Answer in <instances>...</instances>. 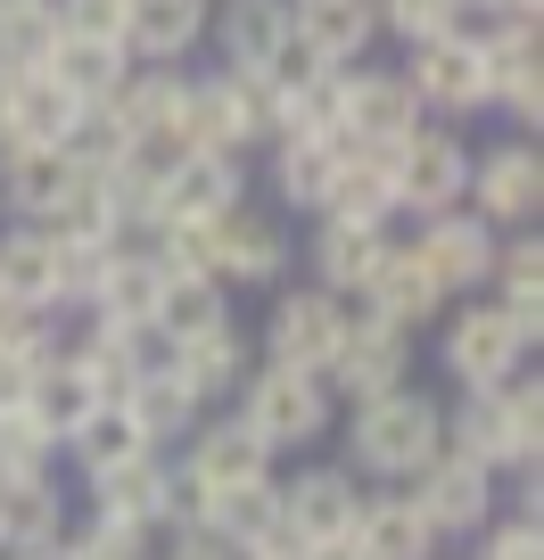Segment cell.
I'll return each mask as SVG.
<instances>
[{"label": "cell", "instance_id": "6da1fadb", "mask_svg": "<svg viewBox=\"0 0 544 560\" xmlns=\"http://www.w3.org/2000/svg\"><path fill=\"white\" fill-rule=\"evenodd\" d=\"M445 445V404L421 396V387L404 380V387H380V396H363L347 412V462L363 478H413L429 454Z\"/></svg>", "mask_w": 544, "mask_h": 560}, {"label": "cell", "instance_id": "7a4b0ae2", "mask_svg": "<svg viewBox=\"0 0 544 560\" xmlns=\"http://www.w3.org/2000/svg\"><path fill=\"white\" fill-rule=\"evenodd\" d=\"M231 396H240V420L256 429L264 445H273V454H305V445L331 438V420H338L331 380H322V371H289V363L247 371Z\"/></svg>", "mask_w": 544, "mask_h": 560}, {"label": "cell", "instance_id": "3957f363", "mask_svg": "<svg viewBox=\"0 0 544 560\" xmlns=\"http://www.w3.org/2000/svg\"><path fill=\"white\" fill-rule=\"evenodd\" d=\"M182 132L198 149H231V158L264 149L273 140V91H264V74H240V67L190 74L182 83Z\"/></svg>", "mask_w": 544, "mask_h": 560}, {"label": "cell", "instance_id": "277c9868", "mask_svg": "<svg viewBox=\"0 0 544 560\" xmlns=\"http://www.w3.org/2000/svg\"><path fill=\"white\" fill-rule=\"evenodd\" d=\"M0 207L9 223H74L100 207V174L74 165V149H0Z\"/></svg>", "mask_w": 544, "mask_h": 560}, {"label": "cell", "instance_id": "5b68a950", "mask_svg": "<svg viewBox=\"0 0 544 560\" xmlns=\"http://www.w3.org/2000/svg\"><path fill=\"white\" fill-rule=\"evenodd\" d=\"M387 190H396V214H438L471 198V140L445 132L438 116L413 124V132L387 149Z\"/></svg>", "mask_w": 544, "mask_h": 560}, {"label": "cell", "instance_id": "8992f818", "mask_svg": "<svg viewBox=\"0 0 544 560\" xmlns=\"http://www.w3.org/2000/svg\"><path fill=\"white\" fill-rule=\"evenodd\" d=\"M322 380H331V396H347V404L380 396V387H404L413 380V330H396V322L371 314V305H347Z\"/></svg>", "mask_w": 544, "mask_h": 560}, {"label": "cell", "instance_id": "52a82bcc", "mask_svg": "<svg viewBox=\"0 0 544 560\" xmlns=\"http://www.w3.org/2000/svg\"><path fill=\"white\" fill-rule=\"evenodd\" d=\"M404 83H413V100H421V116L454 124V116H487V58H478V42L462 34H429V42H404Z\"/></svg>", "mask_w": 544, "mask_h": 560}, {"label": "cell", "instance_id": "ba28073f", "mask_svg": "<svg viewBox=\"0 0 544 560\" xmlns=\"http://www.w3.org/2000/svg\"><path fill=\"white\" fill-rule=\"evenodd\" d=\"M289 256H298V247H289L281 214H256L247 198L207 223V264H215V280H223V289H281V280H289Z\"/></svg>", "mask_w": 544, "mask_h": 560}, {"label": "cell", "instance_id": "9c48e42d", "mask_svg": "<svg viewBox=\"0 0 544 560\" xmlns=\"http://www.w3.org/2000/svg\"><path fill=\"white\" fill-rule=\"evenodd\" d=\"M445 371H454V387H504L511 371H528V338H520V322L504 314L495 298H471L454 322H445Z\"/></svg>", "mask_w": 544, "mask_h": 560}, {"label": "cell", "instance_id": "30bf717a", "mask_svg": "<svg viewBox=\"0 0 544 560\" xmlns=\"http://www.w3.org/2000/svg\"><path fill=\"white\" fill-rule=\"evenodd\" d=\"M495 223L487 214H471V198L462 207H438V214H421V240H413V256L429 264V280H438L445 298H478L495 280Z\"/></svg>", "mask_w": 544, "mask_h": 560}, {"label": "cell", "instance_id": "8fae6325", "mask_svg": "<svg viewBox=\"0 0 544 560\" xmlns=\"http://www.w3.org/2000/svg\"><path fill=\"white\" fill-rule=\"evenodd\" d=\"M404 494L421 503V520L438 527V536H478V527L495 520V470L471 462V454H454V445H438L421 470L404 478Z\"/></svg>", "mask_w": 544, "mask_h": 560}, {"label": "cell", "instance_id": "7c38bea8", "mask_svg": "<svg viewBox=\"0 0 544 560\" xmlns=\"http://www.w3.org/2000/svg\"><path fill=\"white\" fill-rule=\"evenodd\" d=\"M471 214H487L495 231H528L544 214V149L528 132L495 140V149H478L471 158Z\"/></svg>", "mask_w": 544, "mask_h": 560}, {"label": "cell", "instance_id": "4fadbf2b", "mask_svg": "<svg viewBox=\"0 0 544 560\" xmlns=\"http://www.w3.org/2000/svg\"><path fill=\"white\" fill-rule=\"evenodd\" d=\"M421 116V100H413V83H404L396 67H338V132L355 140V149H396Z\"/></svg>", "mask_w": 544, "mask_h": 560}, {"label": "cell", "instance_id": "5bb4252c", "mask_svg": "<svg viewBox=\"0 0 544 560\" xmlns=\"http://www.w3.org/2000/svg\"><path fill=\"white\" fill-rule=\"evenodd\" d=\"M247 198V158L231 149H190L174 174H158L149 190V223H215Z\"/></svg>", "mask_w": 544, "mask_h": 560}, {"label": "cell", "instance_id": "9a60e30c", "mask_svg": "<svg viewBox=\"0 0 544 560\" xmlns=\"http://www.w3.org/2000/svg\"><path fill=\"white\" fill-rule=\"evenodd\" d=\"M347 298L338 289H273V314H264V363H289V371H322L331 363V338Z\"/></svg>", "mask_w": 544, "mask_h": 560}, {"label": "cell", "instance_id": "2e32d148", "mask_svg": "<svg viewBox=\"0 0 544 560\" xmlns=\"http://www.w3.org/2000/svg\"><path fill=\"white\" fill-rule=\"evenodd\" d=\"M355 511H363V487H355L347 462H314L281 487V527L298 544H331V536H355Z\"/></svg>", "mask_w": 544, "mask_h": 560}, {"label": "cell", "instance_id": "e0dca14e", "mask_svg": "<svg viewBox=\"0 0 544 560\" xmlns=\"http://www.w3.org/2000/svg\"><path fill=\"white\" fill-rule=\"evenodd\" d=\"M116 404L132 412V429H141V438L158 445V454H165V445H182V438L198 429V420H207V396H198V387L182 380V371L165 363V354H158V363H141V371H132Z\"/></svg>", "mask_w": 544, "mask_h": 560}, {"label": "cell", "instance_id": "ac0fdd59", "mask_svg": "<svg viewBox=\"0 0 544 560\" xmlns=\"http://www.w3.org/2000/svg\"><path fill=\"white\" fill-rule=\"evenodd\" d=\"M207 18L215 0H124V50H132V67H182V58L207 42Z\"/></svg>", "mask_w": 544, "mask_h": 560}, {"label": "cell", "instance_id": "d6986e66", "mask_svg": "<svg viewBox=\"0 0 544 560\" xmlns=\"http://www.w3.org/2000/svg\"><path fill=\"white\" fill-rule=\"evenodd\" d=\"M0 305H18V314H67V298H58V231L50 223H9L0 231Z\"/></svg>", "mask_w": 544, "mask_h": 560}, {"label": "cell", "instance_id": "ffe728a7", "mask_svg": "<svg viewBox=\"0 0 544 560\" xmlns=\"http://www.w3.org/2000/svg\"><path fill=\"white\" fill-rule=\"evenodd\" d=\"M289 42L322 67H355L380 42V9L371 0H289Z\"/></svg>", "mask_w": 544, "mask_h": 560}, {"label": "cell", "instance_id": "44dd1931", "mask_svg": "<svg viewBox=\"0 0 544 560\" xmlns=\"http://www.w3.org/2000/svg\"><path fill=\"white\" fill-rule=\"evenodd\" d=\"M182 462H190V470L207 478V494H215V487H256V478H273L281 454H273L240 412H223V420H198L190 438H182Z\"/></svg>", "mask_w": 544, "mask_h": 560}, {"label": "cell", "instance_id": "7402d4cb", "mask_svg": "<svg viewBox=\"0 0 544 560\" xmlns=\"http://www.w3.org/2000/svg\"><path fill=\"white\" fill-rule=\"evenodd\" d=\"M355 298H363L371 314H387L396 330H429V322H438L445 305H454V298L438 289V280H429V264L413 256V247H396V240L380 247V264H371V280L355 289Z\"/></svg>", "mask_w": 544, "mask_h": 560}, {"label": "cell", "instance_id": "603a6c76", "mask_svg": "<svg viewBox=\"0 0 544 560\" xmlns=\"http://www.w3.org/2000/svg\"><path fill=\"white\" fill-rule=\"evenodd\" d=\"M42 74H50L58 91H74L83 107H100L107 91L132 74V50H124V34H83V25H58L50 58H42Z\"/></svg>", "mask_w": 544, "mask_h": 560}, {"label": "cell", "instance_id": "cb8c5ba5", "mask_svg": "<svg viewBox=\"0 0 544 560\" xmlns=\"http://www.w3.org/2000/svg\"><path fill=\"white\" fill-rule=\"evenodd\" d=\"M207 42L223 50V67L264 74L289 50V0H223V9L207 18Z\"/></svg>", "mask_w": 544, "mask_h": 560}, {"label": "cell", "instance_id": "d4e9b609", "mask_svg": "<svg viewBox=\"0 0 544 560\" xmlns=\"http://www.w3.org/2000/svg\"><path fill=\"white\" fill-rule=\"evenodd\" d=\"M264 149H273V190H281V207L289 214H322L347 140L338 132H281V140H264Z\"/></svg>", "mask_w": 544, "mask_h": 560}, {"label": "cell", "instance_id": "484cf974", "mask_svg": "<svg viewBox=\"0 0 544 560\" xmlns=\"http://www.w3.org/2000/svg\"><path fill=\"white\" fill-rule=\"evenodd\" d=\"M445 445L471 462H487V470H528L520 462V438H511V404L504 387H462L454 404H445Z\"/></svg>", "mask_w": 544, "mask_h": 560}, {"label": "cell", "instance_id": "4316f807", "mask_svg": "<svg viewBox=\"0 0 544 560\" xmlns=\"http://www.w3.org/2000/svg\"><path fill=\"white\" fill-rule=\"evenodd\" d=\"M347 544H355L363 560H438V552H445V536L421 520V503H413V494H380V503L363 494Z\"/></svg>", "mask_w": 544, "mask_h": 560}, {"label": "cell", "instance_id": "83f0119b", "mask_svg": "<svg viewBox=\"0 0 544 560\" xmlns=\"http://www.w3.org/2000/svg\"><path fill=\"white\" fill-rule=\"evenodd\" d=\"M83 116L91 107L34 67V74H18V91H9V149H67Z\"/></svg>", "mask_w": 544, "mask_h": 560}, {"label": "cell", "instance_id": "f1b7e54d", "mask_svg": "<svg viewBox=\"0 0 544 560\" xmlns=\"http://www.w3.org/2000/svg\"><path fill=\"white\" fill-rule=\"evenodd\" d=\"M215 322H231V289L215 272H165L158 280V305H149V338H158V347L198 338V330H215Z\"/></svg>", "mask_w": 544, "mask_h": 560}, {"label": "cell", "instance_id": "f546056e", "mask_svg": "<svg viewBox=\"0 0 544 560\" xmlns=\"http://www.w3.org/2000/svg\"><path fill=\"white\" fill-rule=\"evenodd\" d=\"M158 280H165V264L149 256V240H124L116 256L100 264V280H91L83 314H107V322H149V305H158Z\"/></svg>", "mask_w": 544, "mask_h": 560}, {"label": "cell", "instance_id": "4dcf8cb0", "mask_svg": "<svg viewBox=\"0 0 544 560\" xmlns=\"http://www.w3.org/2000/svg\"><path fill=\"white\" fill-rule=\"evenodd\" d=\"M67 354L91 371V387H100V396H124V380H132V371L158 363V338H149V322H107V314H91V330L74 338Z\"/></svg>", "mask_w": 544, "mask_h": 560}, {"label": "cell", "instance_id": "1f68e13d", "mask_svg": "<svg viewBox=\"0 0 544 560\" xmlns=\"http://www.w3.org/2000/svg\"><path fill=\"white\" fill-rule=\"evenodd\" d=\"M182 83H190L182 67H132L100 100V116L116 124L124 140H141V132H158V124H182Z\"/></svg>", "mask_w": 544, "mask_h": 560}, {"label": "cell", "instance_id": "d6a6232c", "mask_svg": "<svg viewBox=\"0 0 544 560\" xmlns=\"http://www.w3.org/2000/svg\"><path fill=\"white\" fill-rule=\"evenodd\" d=\"M495 305L520 322V338L536 347L544 338V240L536 231H511V247H495Z\"/></svg>", "mask_w": 544, "mask_h": 560}, {"label": "cell", "instance_id": "836d02e7", "mask_svg": "<svg viewBox=\"0 0 544 560\" xmlns=\"http://www.w3.org/2000/svg\"><path fill=\"white\" fill-rule=\"evenodd\" d=\"M165 363L215 404V396H231V387L247 380V338H240V322H215V330H198V338H174Z\"/></svg>", "mask_w": 544, "mask_h": 560}, {"label": "cell", "instance_id": "e575fe53", "mask_svg": "<svg viewBox=\"0 0 544 560\" xmlns=\"http://www.w3.org/2000/svg\"><path fill=\"white\" fill-rule=\"evenodd\" d=\"M387 247V223H347V214H322L314 231V289H363L371 264Z\"/></svg>", "mask_w": 544, "mask_h": 560}, {"label": "cell", "instance_id": "d590c367", "mask_svg": "<svg viewBox=\"0 0 544 560\" xmlns=\"http://www.w3.org/2000/svg\"><path fill=\"white\" fill-rule=\"evenodd\" d=\"M91 503L100 511H124V520L158 527V503H165V454L158 445H141V454L107 462V470H91Z\"/></svg>", "mask_w": 544, "mask_h": 560}, {"label": "cell", "instance_id": "8d00e7d4", "mask_svg": "<svg viewBox=\"0 0 544 560\" xmlns=\"http://www.w3.org/2000/svg\"><path fill=\"white\" fill-rule=\"evenodd\" d=\"M67 536V494L58 478H25V487H0V544L25 552V544H58Z\"/></svg>", "mask_w": 544, "mask_h": 560}, {"label": "cell", "instance_id": "74e56055", "mask_svg": "<svg viewBox=\"0 0 544 560\" xmlns=\"http://www.w3.org/2000/svg\"><path fill=\"white\" fill-rule=\"evenodd\" d=\"M207 527L240 552V544H256V536H273L281 527V487L273 478H256V487H215L207 494Z\"/></svg>", "mask_w": 544, "mask_h": 560}, {"label": "cell", "instance_id": "f35d334b", "mask_svg": "<svg viewBox=\"0 0 544 560\" xmlns=\"http://www.w3.org/2000/svg\"><path fill=\"white\" fill-rule=\"evenodd\" d=\"M141 445H149V438L132 429V412H124V404L107 396V404H91V412L67 429V445H58V454H74V462H83V478H91V470H107V462L141 454Z\"/></svg>", "mask_w": 544, "mask_h": 560}, {"label": "cell", "instance_id": "ab89813d", "mask_svg": "<svg viewBox=\"0 0 544 560\" xmlns=\"http://www.w3.org/2000/svg\"><path fill=\"white\" fill-rule=\"evenodd\" d=\"M50 42H58V9H50V0L9 9V18H0V67H9V74H34L42 58H50Z\"/></svg>", "mask_w": 544, "mask_h": 560}, {"label": "cell", "instance_id": "60d3db41", "mask_svg": "<svg viewBox=\"0 0 544 560\" xmlns=\"http://www.w3.org/2000/svg\"><path fill=\"white\" fill-rule=\"evenodd\" d=\"M67 552H74V560H141V552H149V527L124 520V511H100V503H91V520L67 536Z\"/></svg>", "mask_w": 544, "mask_h": 560}, {"label": "cell", "instance_id": "b9f144b4", "mask_svg": "<svg viewBox=\"0 0 544 560\" xmlns=\"http://www.w3.org/2000/svg\"><path fill=\"white\" fill-rule=\"evenodd\" d=\"M380 9V34H396V42H429V34H454L471 9L462 0H371Z\"/></svg>", "mask_w": 544, "mask_h": 560}, {"label": "cell", "instance_id": "7bdbcfd3", "mask_svg": "<svg viewBox=\"0 0 544 560\" xmlns=\"http://www.w3.org/2000/svg\"><path fill=\"white\" fill-rule=\"evenodd\" d=\"M504 404H511V438H520V462L536 470V454H544V387L528 380V371H511V380H504Z\"/></svg>", "mask_w": 544, "mask_h": 560}, {"label": "cell", "instance_id": "ee69618b", "mask_svg": "<svg viewBox=\"0 0 544 560\" xmlns=\"http://www.w3.org/2000/svg\"><path fill=\"white\" fill-rule=\"evenodd\" d=\"M478 560H544V520L536 511H520V520H487L478 527Z\"/></svg>", "mask_w": 544, "mask_h": 560}, {"label": "cell", "instance_id": "f6af8a7d", "mask_svg": "<svg viewBox=\"0 0 544 560\" xmlns=\"http://www.w3.org/2000/svg\"><path fill=\"white\" fill-rule=\"evenodd\" d=\"M207 520V478L190 462H165V503H158V527H198Z\"/></svg>", "mask_w": 544, "mask_h": 560}, {"label": "cell", "instance_id": "bcb514c9", "mask_svg": "<svg viewBox=\"0 0 544 560\" xmlns=\"http://www.w3.org/2000/svg\"><path fill=\"white\" fill-rule=\"evenodd\" d=\"M58 25H83V34H116L124 25V0H50Z\"/></svg>", "mask_w": 544, "mask_h": 560}, {"label": "cell", "instance_id": "7dc6e473", "mask_svg": "<svg viewBox=\"0 0 544 560\" xmlns=\"http://www.w3.org/2000/svg\"><path fill=\"white\" fill-rule=\"evenodd\" d=\"M165 560H240V552H231V544L215 536L207 520H198V527H174V544H165Z\"/></svg>", "mask_w": 544, "mask_h": 560}, {"label": "cell", "instance_id": "c3c4849f", "mask_svg": "<svg viewBox=\"0 0 544 560\" xmlns=\"http://www.w3.org/2000/svg\"><path fill=\"white\" fill-rule=\"evenodd\" d=\"M240 560H305V544L289 536V527H273V536H256V544H240Z\"/></svg>", "mask_w": 544, "mask_h": 560}, {"label": "cell", "instance_id": "681fc988", "mask_svg": "<svg viewBox=\"0 0 544 560\" xmlns=\"http://www.w3.org/2000/svg\"><path fill=\"white\" fill-rule=\"evenodd\" d=\"M462 9H471V18H495V9H504V18H544V0H462Z\"/></svg>", "mask_w": 544, "mask_h": 560}, {"label": "cell", "instance_id": "f907efd6", "mask_svg": "<svg viewBox=\"0 0 544 560\" xmlns=\"http://www.w3.org/2000/svg\"><path fill=\"white\" fill-rule=\"evenodd\" d=\"M305 560H363V552H355L347 536H331V544H305Z\"/></svg>", "mask_w": 544, "mask_h": 560}, {"label": "cell", "instance_id": "816d5d0a", "mask_svg": "<svg viewBox=\"0 0 544 560\" xmlns=\"http://www.w3.org/2000/svg\"><path fill=\"white\" fill-rule=\"evenodd\" d=\"M18 560H74V552H67V536H58V544H25Z\"/></svg>", "mask_w": 544, "mask_h": 560}, {"label": "cell", "instance_id": "f5cc1de1", "mask_svg": "<svg viewBox=\"0 0 544 560\" xmlns=\"http://www.w3.org/2000/svg\"><path fill=\"white\" fill-rule=\"evenodd\" d=\"M9 91H18V74L0 67V149H9Z\"/></svg>", "mask_w": 544, "mask_h": 560}, {"label": "cell", "instance_id": "db71d44e", "mask_svg": "<svg viewBox=\"0 0 544 560\" xmlns=\"http://www.w3.org/2000/svg\"><path fill=\"white\" fill-rule=\"evenodd\" d=\"M9 9H34V0H0V18H9Z\"/></svg>", "mask_w": 544, "mask_h": 560}]
</instances>
